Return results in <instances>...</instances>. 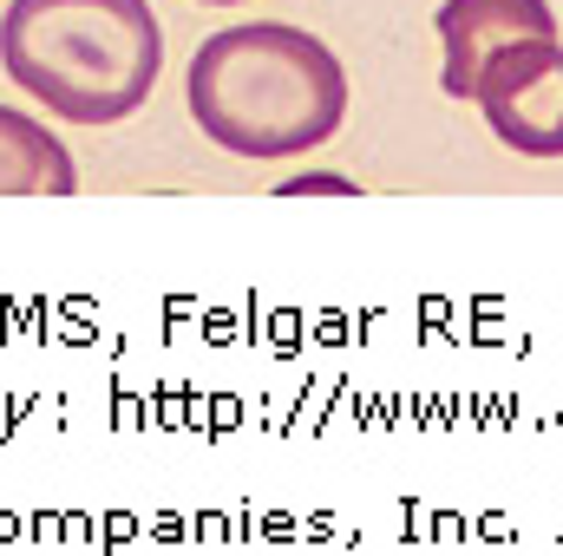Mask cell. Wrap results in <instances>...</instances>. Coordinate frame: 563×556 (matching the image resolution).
<instances>
[{"label": "cell", "instance_id": "cell-6", "mask_svg": "<svg viewBox=\"0 0 563 556\" xmlns=\"http://www.w3.org/2000/svg\"><path fill=\"white\" fill-rule=\"evenodd\" d=\"M361 197V184L354 177H341V170H308V177H282L276 197Z\"/></svg>", "mask_w": 563, "mask_h": 556}, {"label": "cell", "instance_id": "cell-3", "mask_svg": "<svg viewBox=\"0 0 563 556\" xmlns=\"http://www.w3.org/2000/svg\"><path fill=\"white\" fill-rule=\"evenodd\" d=\"M472 105L518 157H563V40H511L478 66Z\"/></svg>", "mask_w": 563, "mask_h": 556}, {"label": "cell", "instance_id": "cell-2", "mask_svg": "<svg viewBox=\"0 0 563 556\" xmlns=\"http://www.w3.org/2000/svg\"><path fill=\"white\" fill-rule=\"evenodd\" d=\"M0 73L66 125H119L164 73V26L151 0H13Z\"/></svg>", "mask_w": 563, "mask_h": 556}, {"label": "cell", "instance_id": "cell-5", "mask_svg": "<svg viewBox=\"0 0 563 556\" xmlns=\"http://www.w3.org/2000/svg\"><path fill=\"white\" fill-rule=\"evenodd\" d=\"M73 190H79L73 151L26 112L0 105V197H73Z\"/></svg>", "mask_w": 563, "mask_h": 556}, {"label": "cell", "instance_id": "cell-1", "mask_svg": "<svg viewBox=\"0 0 563 556\" xmlns=\"http://www.w3.org/2000/svg\"><path fill=\"white\" fill-rule=\"evenodd\" d=\"M190 125L230 157H301L347 119V73L328 40L282 20H236L190 53Z\"/></svg>", "mask_w": 563, "mask_h": 556}, {"label": "cell", "instance_id": "cell-4", "mask_svg": "<svg viewBox=\"0 0 563 556\" xmlns=\"http://www.w3.org/2000/svg\"><path fill=\"white\" fill-rule=\"evenodd\" d=\"M439 26V86L445 99H472L478 86V66L511 46V40H551L558 33V13L551 0H445L432 13Z\"/></svg>", "mask_w": 563, "mask_h": 556}, {"label": "cell", "instance_id": "cell-7", "mask_svg": "<svg viewBox=\"0 0 563 556\" xmlns=\"http://www.w3.org/2000/svg\"><path fill=\"white\" fill-rule=\"evenodd\" d=\"M203 7H250V0H203Z\"/></svg>", "mask_w": 563, "mask_h": 556}]
</instances>
